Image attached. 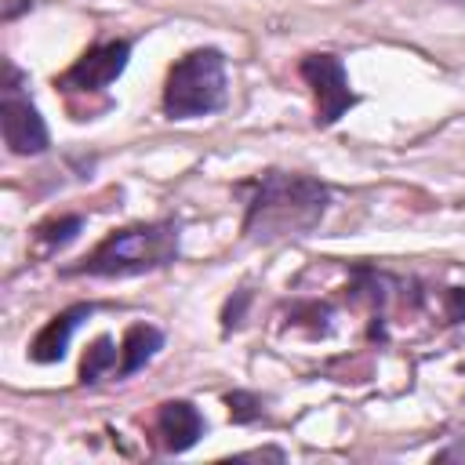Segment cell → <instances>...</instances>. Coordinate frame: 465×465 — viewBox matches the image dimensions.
I'll use <instances>...</instances> for the list:
<instances>
[{
  "label": "cell",
  "mask_w": 465,
  "mask_h": 465,
  "mask_svg": "<svg viewBox=\"0 0 465 465\" xmlns=\"http://www.w3.org/2000/svg\"><path fill=\"white\" fill-rule=\"evenodd\" d=\"M247 298H251L247 291H240V294H236V302L229 298V305H225V312H222V323H225V331L240 323V316H243V305H247Z\"/></svg>",
  "instance_id": "5bb4252c"
},
{
  "label": "cell",
  "mask_w": 465,
  "mask_h": 465,
  "mask_svg": "<svg viewBox=\"0 0 465 465\" xmlns=\"http://www.w3.org/2000/svg\"><path fill=\"white\" fill-rule=\"evenodd\" d=\"M94 312V305L87 302H80V305H69V309H62L58 316H51L40 331H36V338H33V345H29V356L36 360V363H58L62 356H65V349H69V338H73V331L87 320Z\"/></svg>",
  "instance_id": "52a82bcc"
},
{
  "label": "cell",
  "mask_w": 465,
  "mask_h": 465,
  "mask_svg": "<svg viewBox=\"0 0 465 465\" xmlns=\"http://www.w3.org/2000/svg\"><path fill=\"white\" fill-rule=\"evenodd\" d=\"M178 254V225L174 222H149L113 229L73 272L87 276H134L171 265Z\"/></svg>",
  "instance_id": "7a4b0ae2"
},
{
  "label": "cell",
  "mask_w": 465,
  "mask_h": 465,
  "mask_svg": "<svg viewBox=\"0 0 465 465\" xmlns=\"http://www.w3.org/2000/svg\"><path fill=\"white\" fill-rule=\"evenodd\" d=\"M0 127L4 142L18 156H36L47 149V124L36 105L22 94V73L7 62L4 65V102H0Z\"/></svg>",
  "instance_id": "277c9868"
},
{
  "label": "cell",
  "mask_w": 465,
  "mask_h": 465,
  "mask_svg": "<svg viewBox=\"0 0 465 465\" xmlns=\"http://www.w3.org/2000/svg\"><path fill=\"white\" fill-rule=\"evenodd\" d=\"M127 58H131V40L94 44V47H87V51L54 80V87H62V91H80V94L105 91V87L127 69Z\"/></svg>",
  "instance_id": "8992f818"
},
{
  "label": "cell",
  "mask_w": 465,
  "mask_h": 465,
  "mask_svg": "<svg viewBox=\"0 0 465 465\" xmlns=\"http://www.w3.org/2000/svg\"><path fill=\"white\" fill-rule=\"evenodd\" d=\"M84 229V218L80 214H62V218H51V222H44V225H36V243L40 247H65L76 232Z\"/></svg>",
  "instance_id": "8fae6325"
},
{
  "label": "cell",
  "mask_w": 465,
  "mask_h": 465,
  "mask_svg": "<svg viewBox=\"0 0 465 465\" xmlns=\"http://www.w3.org/2000/svg\"><path fill=\"white\" fill-rule=\"evenodd\" d=\"M156 432L171 454H182L203 436V418L189 400H167L156 411Z\"/></svg>",
  "instance_id": "ba28073f"
},
{
  "label": "cell",
  "mask_w": 465,
  "mask_h": 465,
  "mask_svg": "<svg viewBox=\"0 0 465 465\" xmlns=\"http://www.w3.org/2000/svg\"><path fill=\"white\" fill-rule=\"evenodd\" d=\"M298 73L312 87V98H316V127L338 124L356 105V94L349 91V76H345V65H341L338 54H327V51L305 54L298 62Z\"/></svg>",
  "instance_id": "5b68a950"
},
{
  "label": "cell",
  "mask_w": 465,
  "mask_h": 465,
  "mask_svg": "<svg viewBox=\"0 0 465 465\" xmlns=\"http://www.w3.org/2000/svg\"><path fill=\"white\" fill-rule=\"evenodd\" d=\"M225 407H229V418H232V421H240V425H247V421L262 418V400H258L254 392H243V389L229 392V396H225Z\"/></svg>",
  "instance_id": "7c38bea8"
},
{
  "label": "cell",
  "mask_w": 465,
  "mask_h": 465,
  "mask_svg": "<svg viewBox=\"0 0 465 465\" xmlns=\"http://www.w3.org/2000/svg\"><path fill=\"white\" fill-rule=\"evenodd\" d=\"M116 345H113V338L109 334H102V338H94L91 345H87V352H84V363H80V381L84 385H94L102 374H109L113 367H116Z\"/></svg>",
  "instance_id": "30bf717a"
},
{
  "label": "cell",
  "mask_w": 465,
  "mask_h": 465,
  "mask_svg": "<svg viewBox=\"0 0 465 465\" xmlns=\"http://www.w3.org/2000/svg\"><path fill=\"white\" fill-rule=\"evenodd\" d=\"M331 203V189L309 174L265 171L254 178L243 214V236L251 243H276L287 236H309Z\"/></svg>",
  "instance_id": "6da1fadb"
},
{
  "label": "cell",
  "mask_w": 465,
  "mask_h": 465,
  "mask_svg": "<svg viewBox=\"0 0 465 465\" xmlns=\"http://www.w3.org/2000/svg\"><path fill=\"white\" fill-rule=\"evenodd\" d=\"M225 105V58L214 47L182 54L163 84V113L171 120L211 116Z\"/></svg>",
  "instance_id": "3957f363"
},
{
  "label": "cell",
  "mask_w": 465,
  "mask_h": 465,
  "mask_svg": "<svg viewBox=\"0 0 465 465\" xmlns=\"http://www.w3.org/2000/svg\"><path fill=\"white\" fill-rule=\"evenodd\" d=\"M436 461H465V443H454V447L440 450V454H436Z\"/></svg>",
  "instance_id": "9a60e30c"
},
{
  "label": "cell",
  "mask_w": 465,
  "mask_h": 465,
  "mask_svg": "<svg viewBox=\"0 0 465 465\" xmlns=\"http://www.w3.org/2000/svg\"><path fill=\"white\" fill-rule=\"evenodd\" d=\"M29 4H33V0H11V4L4 7V18H15V15H18L22 7H29Z\"/></svg>",
  "instance_id": "2e32d148"
},
{
  "label": "cell",
  "mask_w": 465,
  "mask_h": 465,
  "mask_svg": "<svg viewBox=\"0 0 465 465\" xmlns=\"http://www.w3.org/2000/svg\"><path fill=\"white\" fill-rule=\"evenodd\" d=\"M443 312L450 323H465V287H447L443 294Z\"/></svg>",
  "instance_id": "4fadbf2b"
},
{
  "label": "cell",
  "mask_w": 465,
  "mask_h": 465,
  "mask_svg": "<svg viewBox=\"0 0 465 465\" xmlns=\"http://www.w3.org/2000/svg\"><path fill=\"white\" fill-rule=\"evenodd\" d=\"M160 349H163V334H160V327H153V323H134V327H127L124 345H120V367H116V378H131V374L142 371Z\"/></svg>",
  "instance_id": "9c48e42d"
}]
</instances>
